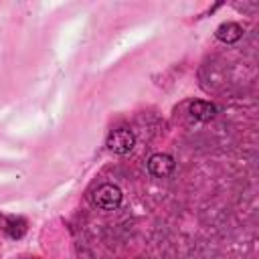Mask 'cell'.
<instances>
[{
    "instance_id": "obj_1",
    "label": "cell",
    "mask_w": 259,
    "mask_h": 259,
    "mask_svg": "<svg viewBox=\"0 0 259 259\" xmlns=\"http://www.w3.org/2000/svg\"><path fill=\"white\" fill-rule=\"evenodd\" d=\"M121 190L115 184H101L95 192H93V204L101 210H115L121 204Z\"/></svg>"
},
{
    "instance_id": "obj_2",
    "label": "cell",
    "mask_w": 259,
    "mask_h": 259,
    "mask_svg": "<svg viewBox=\"0 0 259 259\" xmlns=\"http://www.w3.org/2000/svg\"><path fill=\"white\" fill-rule=\"evenodd\" d=\"M134 146H136V136H134V132L127 130V127H117V130H113V132L107 136V148H109V152H113V154L123 156V154L132 152Z\"/></svg>"
},
{
    "instance_id": "obj_3",
    "label": "cell",
    "mask_w": 259,
    "mask_h": 259,
    "mask_svg": "<svg viewBox=\"0 0 259 259\" xmlns=\"http://www.w3.org/2000/svg\"><path fill=\"white\" fill-rule=\"evenodd\" d=\"M174 170V158L170 154H154L148 158V172L156 178H166Z\"/></svg>"
},
{
    "instance_id": "obj_4",
    "label": "cell",
    "mask_w": 259,
    "mask_h": 259,
    "mask_svg": "<svg viewBox=\"0 0 259 259\" xmlns=\"http://www.w3.org/2000/svg\"><path fill=\"white\" fill-rule=\"evenodd\" d=\"M217 38L221 42H227V45H233L237 42L241 36H243V26L237 24V22H223L219 28H217Z\"/></svg>"
},
{
    "instance_id": "obj_5",
    "label": "cell",
    "mask_w": 259,
    "mask_h": 259,
    "mask_svg": "<svg viewBox=\"0 0 259 259\" xmlns=\"http://www.w3.org/2000/svg\"><path fill=\"white\" fill-rule=\"evenodd\" d=\"M188 111H190V115H192L194 119H198V121H208V119H212V117L217 115V107H214L210 101H202V99L192 101V103L188 105Z\"/></svg>"
}]
</instances>
